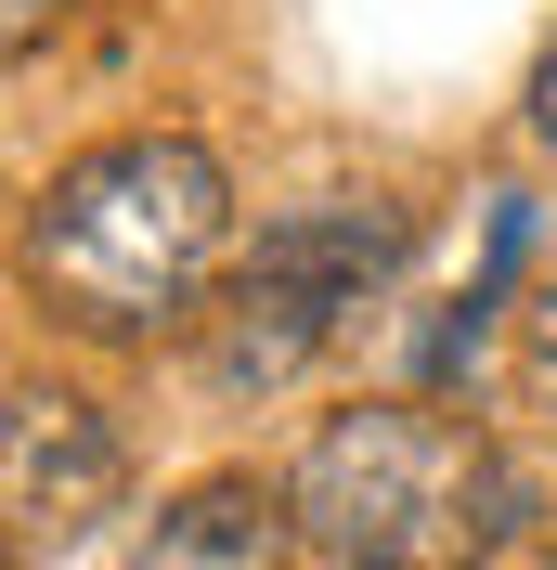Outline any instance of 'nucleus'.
<instances>
[{"mask_svg": "<svg viewBox=\"0 0 557 570\" xmlns=\"http://www.w3.org/2000/svg\"><path fill=\"white\" fill-rule=\"evenodd\" d=\"M234 259V169L195 130H105L27 195V285L91 337L208 324Z\"/></svg>", "mask_w": 557, "mask_h": 570, "instance_id": "nucleus-1", "label": "nucleus"}, {"mask_svg": "<svg viewBox=\"0 0 557 570\" xmlns=\"http://www.w3.org/2000/svg\"><path fill=\"white\" fill-rule=\"evenodd\" d=\"M285 532L312 570H480L531 519V480L441 402H350L285 454Z\"/></svg>", "mask_w": 557, "mask_h": 570, "instance_id": "nucleus-2", "label": "nucleus"}, {"mask_svg": "<svg viewBox=\"0 0 557 570\" xmlns=\"http://www.w3.org/2000/svg\"><path fill=\"white\" fill-rule=\"evenodd\" d=\"M402 259H416V208H389V195H312V208H273L260 234H246L221 312H208V390L221 402L299 390Z\"/></svg>", "mask_w": 557, "mask_h": 570, "instance_id": "nucleus-3", "label": "nucleus"}, {"mask_svg": "<svg viewBox=\"0 0 557 570\" xmlns=\"http://www.w3.org/2000/svg\"><path fill=\"white\" fill-rule=\"evenodd\" d=\"M117 493H130V454H117V428L91 415L78 390H52V376H13V415H0V505H13V544H91L117 519Z\"/></svg>", "mask_w": 557, "mask_h": 570, "instance_id": "nucleus-4", "label": "nucleus"}, {"mask_svg": "<svg viewBox=\"0 0 557 570\" xmlns=\"http://www.w3.org/2000/svg\"><path fill=\"white\" fill-rule=\"evenodd\" d=\"M285 493H260V480H195V493H169L156 519H143L130 544H105L91 570H285Z\"/></svg>", "mask_w": 557, "mask_h": 570, "instance_id": "nucleus-5", "label": "nucleus"}, {"mask_svg": "<svg viewBox=\"0 0 557 570\" xmlns=\"http://www.w3.org/2000/svg\"><path fill=\"white\" fill-rule=\"evenodd\" d=\"M519 376H531V415L557 428V298H531V324H519Z\"/></svg>", "mask_w": 557, "mask_h": 570, "instance_id": "nucleus-6", "label": "nucleus"}, {"mask_svg": "<svg viewBox=\"0 0 557 570\" xmlns=\"http://www.w3.org/2000/svg\"><path fill=\"white\" fill-rule=\"evenodd\" d=\"M519 117H531V142H545V156H557V39H545V52H531V91H519Z\"/></svg>", "mask_w": 557, "mask_h": 570, "instance_id": "nucleus-7", "label": "nucleus"}, {"mask_svg": "<svg viewBox=\"0 0 557 570\" xmlns=\"http://www.w3.org/2000/svg\"><path fill=\"white\" fill-rule=\"evenodd\" d=\"M52 27H66V0H13V52H39Z\"/></svg>", "mask_w": 557, "mask_h": 570, "instance_id": "nucleus-8", "label": "nucleus"}]
</instances>
